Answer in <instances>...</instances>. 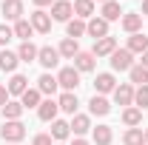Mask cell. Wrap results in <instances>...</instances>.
<instances>
[{
  "label": "cell",
  "instance_id": "1",
  "mask_svg": "<svg viewBox=\"0 0 148 145\" xmlns=\"http://www.w3.org/2000/svg\"><path fill=\"white\" fill-rule=\"evenodd\" d=\"M0 137H3V142H20L26 137V125L20 120H6L0 128Z\"/></svg>",
  "mask_w": 148,
  "mask_h": 145
},
{
  "label": "cell",
  "instance_id": "2",
  "mask_svg": "<svg viewBox=\"0 0 148 145\" xmlns=\"http://www.w3.org/2000/svg\"><path fill=\"white\" fill-rule=\"evenodd\" d=\"M57 83H60L63 91H74L80 85V71L74 66H66V68H60V74H57Z\"/></svg>",
  "mask_w": 148,
  "mask_h": 145
},
{
  "label": "cell",
  "instance_id": "3",
  "mask_svg": "<svg viewBox=\"0 0 148 145\" xmlns=\"http://www.w3.org/2000/svg\"><path fill=\"white\" fill-rule=\"evenodd\" d=\"M29 23H32V29H34L37 34H49L51 31V14H46L43 9H34L29 14Z\"/></svg>",
  "mask_w": 148,
  "mask_h": 145
},
{
  "label": "cell",
  "instance_id": "4",
  "mask_svg": "<svg viewBox=\"0 0 148 145\" xmlns=\"http://www.w3.org/2000/svg\"><path fill=\"white\" fill-rule=\"evenodd\" d=\"M37 63H40L46 71H51V68L60 66V51H57L54 46H43V49H40V54H37Z\"/></svg>",
  "mask_w": 148,
  "mask_h": 145
},
{
  "label": "cell",
  "instance_id": "5",
  "mask_svg": "<svg viewBox=\"0 0 148 145\" xmlns=\"http://www.w3.org/2000/svg\"><path fill=\"white\" fill-rule=\"evenodd\" d=\"M131 66H134V54L128 49H117L111 54V68L114 71H131Z\"/></svg>",
  "mask_w": 148,
  "mask_h": 145
},
{
  "label": "cell",
  "instance_id": "6",
  "mask_svg": "<svg viewBox=\"0 0 148 145\" xmlns=\"http://www.w3.org/2000/svg\"><path fill=\"white\" fill-rule=\"evenodd\" d=\"M71 14H74L71 0H54V3H51V20H57V23H69Z\"/></svg>",
  "mask_w": 148,
  "mask_h": 145
},
{
  "label": "cell",
  "instance_id": "7",
  "mask_svg": "<svg viewBox=\"0 0 148 145\" xmlns=\"http://www.w3.org/2000/svg\"><path fill=\"white\" fill-rule=\"evenodd\" d=\"M86 34L94 37V40H103V37H108V20H103V17H97V14H94V17L86 23Z\"/></svg>",
  "mask_w": 148,
  "mask_h": 145
},
{
  "label": "cell",
  "instance_id": "8",
  "mask_svg": "<svg viewBox=\"0 0 148 145\" xmlns=\"http://www.w3.org/2000/svg\"><path fill=\"white\" fill-rule=\"evenodd\" d=\"M114 88H117V80H114V74L111 71H103L97 74V80H94V94H114Z\"/></svg>",
  "mask_w": 148,
  "mask_h": 145
},
{
  "label": "cell",
  "instance_id": "9",
  "mask_svg": "<svg viewBox=\"0 0 148 145\" xmlns=\"http://www.w3.org/2000/svg\"><path fill=\"white\" fill-rule=\"evenodd\" d=\"M114 103L123 105V108L134 105V85H131V83H120V85L114 88Z\"/></svg>",
  "mask_w": 148,
  "mask_h": 145
},
{
  "label": "cell",
  "instance_id": "10",
  "mask_svg": "<svg viewBox=\"0 0 148 145\" xmlns=\"http://www.w3.org/2000/svg\"><path fill=\"white\" fill-rule=\"evenodd\" d=\"M57 114H60V105H57L54 97H49V100H43L40 103V108H37V117L43 120V122H54Z\"/></svg>",
  "mask_w": 148,
  "mask_h": 145
},
{
  "label": "cell",
  "instance_id": "11",
  "mask_svg": "<svg viewBox=\"0 0 148 145\" xmlns=\"http://www.w3.org/2000/svg\"><path fill=\"white\" fill-rule=\"evenodd\" d=\"M3 17L12 20V23H17V20H23V0H3Z\"/></svg>",
  "mask_w": 148,
  "mask_h": 145
},
{
  "label": "cell",
  "instance_id": "12",
  "mask_svg": "<svg viewBox=\"0 0 148 145\" xmlns=\"http://www.w3.org/2000/svg\"><path fill=\"white\" fill-rule=\"evenodd\" d=\"M57 88H60V83H57L54 74H49V71L40 74V80H37V91H40V94H46V97H54Z\"/></svg>",
  "mask_w": 148,
  "mask_h": 145
},
{
  "label": "cell",
  "instance_id": "13",
  "mask_svg": "<svg viewBox=\"0 0 148 145\" xmlns=\"http://www.w3.org/2000/svg\"><path fill=\"white\" fill-rule=\"evenodd\" d=\"M114 51H117V40H114V37L94 40V49H91V54H94V57H111Z\"/></svg>",
  "mask_w": 148,
  "mask_h": 145
},
{
  "label": "cell",
  "instance_id": "14",
  "mask_svg": "<svg viewBox=\"0 0 148 145\" xmlns=\"http://www.w3.org/2000/svg\"><path fill=\"white\" fill-rule=\"evenodd\" d=\"M69 125H71V134H74V137H83V134L91 131V117H88V114H74Z\"/></svg>",
  "mask_w": 148,
  "mask_h": 145
},
{
  "label": "cell",
  "instance_id": "15",
  "mask_svg": "<svg viewBox=\"0 0 148 145\" xmlns=\"http://www.w3.org/2000/svg\"><path fill=\"white\" fill-rule=\"evenodd\" d=\"M120 26H123L128 34H137V31L143 29V14H140V12H125L123 20H120Z\"/></svg>",
  "mask_w": 148,
  "mask_h": 145
},
{
  "label": "cell",
  "instance_id": "16",
  "mask_svg": "<svg viewBox=\"0 0 148 145\" xmlns=\"http://www.w3.org/2000/svg\"><path fill=\"white\" fill-rule=\"evenodd\" d=\"M57 105H60V111L63 114H77V105H80V100H77V94L74 91H63L60 94V100H57Z\"/></svg>",
  "mask_w": 148,
  "mask_h": 145
},
{
  "label": "cell",
  "instance_id": "17",
  "mask_svg": "<svg viewBox=\"0 0 148 145\" xmlns=\"http://www.w3.org/2000/svg\"><path fill=\"white\" fill-rule=\"evenodd\" d=\"M9 97H23L26 88H29V77H23V74H12V80H9Z\"/></svg>",
  "mask_w": 148,
  "mask_h": 145
},
{
  "label": "cell",
  "instance_id": "18",
  "mask_svg": "<svg viewBox=\"0 0 148 145\" xmlns=\"http://www.w3.org/2000/svg\"><path fill=\"white\" fill-rule=\"evenodd\" d=\"M88 111H91L94 117H106V114L111 111V103L103 97V94H94L91 100H88Z\"/></svg>",
  "mask_w": 148,
  "mask_h": 145
},
{
  "label": "cell",
  "instance_id": "19",
  "mask_svg": "<svg viewBox=\"0 0 148 145\" xmlns=\"http://www.w3.org/2000/svg\"><path fill=\"white\" fill-rule=\"evenodd\" d=\"M17 63H20L17 51H9V49L0 51V68H3L6 74H14V71H17Z\"/></svg>",
  "mask_w": 148,
  "mask_h": 145
},
{
  "label": "cell",
  "instance_id": "20",
  "mask_svg": "<svg viewBox=\"0 0 148 145\" xmlns=\"http://www.w3.org/2000/svg\"><path fill=\"white\" fill-rule=\"evenodd\" d=\"M123 9H120V3L117 0H108V3H103V12H100V17L108 20V23H114V20H123Z\"/></svg>",
  "mask_w": 148,
  "mask_h": 145
},
{
  "label": "cell",
  "instance_id": "21",
  "mask_svg": "<svg viewBox=\"0 0 148 145\" xmlns=\"http://www.w3.org/2000/svg\"><path fill=\"white\" fill-rule=\"evenodd\" d=\"M125 49H128L131 54H145V51H148V37L143 34V31L131 34V37H128V46H125Z\"/></svg>",
  "mask_w": 148,
  "mask_h": 145
},
{
  "label": "cell",
  "instance_id": "22",
  "mask_svg": "<svg viewBox=\"0 0 148 145\" xmlns=\"http://www.w3.org/2000/svg\"><path fill=\"white\" fill-rule=\"evenodd\" d=\"M74 17L80 20H91L94 17V0H74Z\"/></svg>",
  "mask_w": 148,
  "mask_h": 145
},
{
  "label": "cell",
  "instance_id": "23",
  "mask_svg": "<svg viewBox=\"0 0 148 145\" xmlns=\"http://www.w3.org/2000/svg\"><path fill=\"white\" fill-rule=\"evenodd\" d=\"M123 122H125L128 128H140V125H143V111L137 108V105L123 108Z\"/></svg>",
  "mask_w": 148,
  "mask_h": 145
},
{
  "label": "cell",
  "instance_id": "24",
  "mask_svg": "<svg viewBox=\"0 0 148 145\" xmlns=\"http://www.w3.org/2000/svg\"><path fill=\"white\" fill-rule=\"evenodd\" d=\"M57 51H60V57H66V60H74V57L80 54V43L71 40V37H66V40L57 46Z\"/></svg>",
  "mask_w": 148,
  "mask_h": 145
},
{
  "label": "cell",
  "instance_id": "25",
  "mask_svg": "<svg viewBox=\"0 0 148 145\" xmlns=\"http://www.w3.org/2000/svg\"><path fill=\"white\" fill-rule=\"evenodd\" d=\"M69 137H71V125H69L66 120H54V122H51V140L63 142V140H69Z\"/></svg>",
  "mask_w": 148,
  "mask_h": 145
},
{
  "label": "cell",
  "instance_id": "26",
  "mask_svg": "<svg viewBox=\"0 0 148 145\" xmlns=\"http://www.w3.org/2000/svg\"><path fill=\"white\" fill-rule=\"evenodd\" d=\"M37 54H40V49H37L32 40H29V43H20V49H17L20 63H34V60H37Z\"/></svg>",
  "mask_w": 148,
  "mask_h": 145
},
{
  "label": "cell",
  "instance_id": "27",
  "mask_svg": "<svg viewBox=\"0 0 148 145\" xmlns=\"http://www.w3.org/2000/svg\"><path fill=\"white\" fill-rule=\"evenodd\" d=\"M91 137H94L97 145H111L114 131H111V125H97V128H91Z\"/></svg>",
  "mask_w": 148,
  "mask_h": 145
},
{
  "label": "cell",
  "instance_id": "28",
  "mask_svg": "<svg viewBox=\"0 0 148 145\" xmlns=\"http://www.w3.org/2000/svg\"><path fill=\"white\" fill-rule=\"evenodd\" d=\"M86 34V20H80V17H74L66 23V37H71V40H80V37Z\"/></svg>",
  "mask_w": 148,
  "mask_h": 145
},
{
  "label": "cell",
  "instance_id": "29",
  "mask_svg": "<svg viewBox=\"0 0 148 145\" xmlns=\"http://www.w3.org/2000/svg\"><path fill=\"white\" fill-rule=\"evenodd\" d=\"M0 111H3V117H6V120H20L26 108H23V103H20V100H9Z\"/></svg>",
  "mask_w": 148,
  "mask_h": 145
},
{
  "label": "cell",
  "instance_id": "30",
  "mask_svg": "<svg viewBox=\"0 0 148 145\" xmlns=\"http://www.w3.org/2000/svg\"><path fill=\"white\" fill-rule=\"evenodd\" d=\"M20 103H23V108H40V103H43V94L37 88H26V94L20 97Z\"/></svg>",
  "mask_w": 148,
  "mask_h": 145
},
{
  "label": "cell",
  "instance_id": "31",
  "mask_svg": "<svg viewBox=\"0 0 148 145\" xmlns=\"http://www.w3.org/2000/svg\"><path fill=\"white\" fill-rule=\"evenodd\" d=\"M74 68L83 74V71H91L94 68V54L91 51H80V54L74 57Z\"/></svg>",
  "mask_w": 148,
  "mask_h": 145
},
{
  "label": "cell",
  "instance_id": "32",
  "mask_svg": "<svg viewBox=\"0 0 148 145\" xmlns=\"http://www.w3.org/2000/svg\"><path fill=\"white\" fill-rule=\"evenodd\" d=\"M123 145H145V131L143 128H128L123 134Z\"/></svg>",
  "mask_w": 148,
  "mask_h": 145
},
{
  "label": "cell",
  "instance_id": "33",
  "mask_svg": "<svg viewBox=\"0 0 148 145\" xmlns=\"http://www.w3.org/2000/svg\"><path fill=\"white\" fill-rule=\"evenodd\" d=\"M128 77H131V85H148V68L145 66H131V71H128Z\"/></svg>",
  "mask_w": 148,
  "mask_h": 145
},
{
  "label": "cell",
  "instance_id": "34",
  "mask_svg": "<svg viewBox=\"0 0 148 145\" xmlns=\"http://www.w3.org/2000/svg\"><path fill=\"white\" fill-rule=\"evenodd\" d=\"M32 34H34V29H32V23H29V20H17V23H14V37H20L23 43H29Z\"/></svg>",
  "mask_w": 148,
  "mask_h": 145
},
{
  "label": "cell",
  "instance_id": "35",
  "mask_svg": "<svg viewBox=\"0 0 148 145\" xmlns=\"http://www.w3.org/2000/svg\"><path fill=\"white\" fill-rule=\"evenodd\" d=\"M134 105L140 111L148 108V85H137V88H134Z\"/></svg>",
  "mask_w": 148,
  "mask_h": 145
},
{
  "label": "cell",
  "instance_id": "36",
  "mask_svg": "<svg viewBox=\"0 0 148 145\" xmlns=\"http://www.w3.org/2000/svg\"><path fill=\"white\" fill-rule=\"evenodd\" d=\"M14 37V29H9V26H3L0 23V49H6V43Z\"/></svg>",
  "mask_w": 148,
  "mask_h": 145
},
{
  "label": "cell",
  "instance_id": "37",
  "mask_svg": "<svg viewBox=\"0 0 148 145\" xmlns=\"http://www.w3.org/2000/svg\"><path fill=\"white\" fill-rule=\"evenodd\" d=\"M32 145H54V140H51V134H37L32 140Z\"/></svg>",
  "mask_w": 148,
  "mask_h": 145
},
{
  "label": "cell",
  "instance_id": "38",
  "mask_svg": "<svg viewBox=\"0 0 148 145\" xmlns=\"http://www.w3.org/2000/svg\"><path fill=\"white\" fill-rule=\"evenodd\" d=\"M9 100H12V97H9V88H6V85H0V108H3Z\"/></svg>",
  "mask_w": 148,
  "mask_h": 145
},
{
  "label": "cell",
  "instance_id": "39",
  "mask_svg": "<svg viewBox=\"0 0 148 145\" xmlns=\"http://www.w3.org/2000/svg\"><path fill=\"white\" fill-rule=\"evenodd\" d=\"M32 3H34L37 9H43V6H51V3H54V0H32Z\"/></svg>",
  "mask_w": 148,
  "mask_h": 145
},
{
  "label": "cell",
  "instance_id": "40",
  "mask_svg": "<svg viewBox=\"0 0 148 145\" xmlns=\"http://www.w3.org/2000/svg\"><path fill=\"white\" fill-rule=\"evenodd\" d=\"M71 145H88V140H83V137H77V140H74Z\"/></svg>",
  "mask_w": 148,
  "mask_h": 145
},
{
  "label": "cell",
  "instance_id": "41",
  "mask_svg": "<svg viewBox=\"0 0 148 145\" xmlns=\"http://www.w3.org/2000/svg\"><path fill=\"white\" fill-rule=\"evenodd\" d=\"M140 66H145V68H148V51L143 54V60H140Z\"/></svg>",
  "mask_w": 148,
  "mask_h": 145
},
{
  "label": "cell",
  "instance_id": "42",
  "mask_svg": "<svg viewBox=\"0 0 148 145\" xmlns=\"http://www.w3.org/2000/svg\"><path fill=\"white\" fill-rule=\"evenodd\" d=\"M140 14H148V0H143V12Z\"/></svg>",
  "mask_w": 148,
  "mask_h": 145
},
{
  "label": "cell",
  "instance_id": "43",
  "mask_svg": "<svg viewBox=\"0 0 148 145\" xmlns=\"http://www.w3.org/2000/svg\"><path fill=\"white\" fill-rule=\"evenodd\" d=\"M143 131H145V145H148V128H143Z\"/></svg>",
  "mask_w": 148,
  "mask_h": 145
},
{
  "label": "cell",
  "instance_id": "44",
  "mask_svg": "<svg viewBox=\"0 0 148 145\" xmlns=\"http://www.w3.org/2000/svg\"><path fill=\"white\" fill-rule=\"evenodd\" d=\"M94 3H108V0H94Z\"/></svg>",
  "mask_w": 148,
  "mask_h": 145
},
{
  "label": "cell",
  "instance_id": "45",
  "mask_svg": "<svg viewBox=\"0 0 148 145\" xmlns=\"http://www.w3.org/2000/svg\"><path fill=\"white\" fill-rule=\"evenodd\" d=\"M6 145H17V142H6Z\"/></svg>",
  "mask_w": 148,
  "mask_h": 145
},
{
  "label": "cell",
  "instance_id": "46",
  "mask_svg": "<svg viewBox=\"0 0 148 145\" xmlns=\"http://www.w3.org/2000/svg\"><path fill=\"white\" fill-rule=\"evenodd\" d=\"M54 145H63V142H54Z\"/></svg>",
  "mask_w": 148,
  "mask_h": 145
},
{
  "label": "cell",
  "instance_id": "47",
  "mask_svg": "<svg viewBox=\"0 0 148 145\" xmlns=\"http://www.w3.org/2000/svg\"><path fill=\"white\" fill-rule=\"evenodd\" d=\"M71 3H74V0H71Z\"/></svg>",
  "mask_w": 148,
  "mask_h": 145
}]
</instances>
